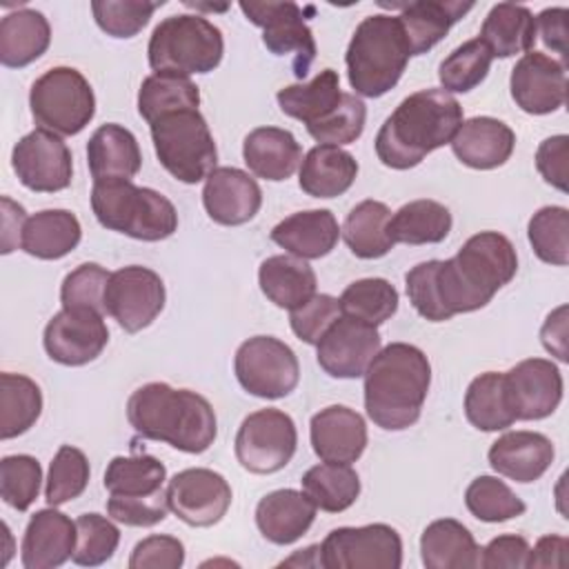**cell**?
I'll list each match as a JSON object with an SVG mask.
<instances>
[{
    "instance_id": "obj_1",
    "label": "cell",
    "mask_w": 569,
    "mask_h": 569,
    "mask_svg": "<svg viewBox=\"0 0 569 569\" xmlns=\"http://www.w3.org/2000/svg\"><path fill=\"white\" fill-rule=\"evenodd\" d=\"M516 271L518 256L511 240L498 231H480L453 258L411 267L405 287L409 302L422 318L445 322L489 305Z\"/></svg>"
},
{
    "instance_id": "obj_2",
    "label": "cell",
    "mask_w": 569,
    "mask_h": 569,
    "mask_svg": "<svg viewBox=\"0 0 569 569\" xmlns=\"http://www.w3.org/2000/svg\"><path fill=\"white\" fill-rule=\"evenodd\" d=\"M460 124L462 107L449 91H416L382 122L376 136V156L385 167L411 169L451 142Z\"/></svg>"
},
{
    "instance_id": "obj_3",
    "label": "cell",
    "mask_w": 569,
    "mask_h": 569,
    "mask_svg": "<svg viewBox=\"0 0 569 569\" xmlns=\"http://www.w3.org/2000/svg\"><path fill=\"white\" fill-rule=\"evenodd\" d=\"M127 420L147 440L167 442L184 453L207 451L218 433L209 400L191 389L147 382L127 400Z\"/></svg>"
},
{
    "instance_id": "obj_4",
    "label": "cell",
    "mask_w": 569,
    "mask_h": 569,
    "mask_svg": "<svg viewBox=\"0 0 569 569\" xmlns=\"http://www.w3.org/2000/svg\"><path fill=\"white\" fill-rule=\"evenodd\" d=\"M431 385V365L409 342L382 347L365 371V409L376 427L402 431L418 422Z\"/></svg>"
},
{
    "instance_id": "obj_5",
    "label": "cell",
    "mask_w": 569,
    "mask_h": 569,
    "mask_svg": "<svg viewBox=\"0 0 569 569\" xmlns=\"http://www.w3.org/2000/svg\"><path fill=\"white\" fill-rule=\"evenodd\" d=\"M409 56L398 16H367L356 27L345 56L351 89L365 98L385 96L398 84Z\"/></svg>"
},
{
    "instance_id": "obj_6",
    "label": "cell",
    "mask_w": 569,
    "mask_h": 569,
    "mask_svg": "<svg viewBox=\"0 0 569 569\" xmlns=\"http://www.w3.org/2000/svg\"><path fill=\"white\" fill-rule=\"evenodd\" d=\"M91 209L96 220L136 240L158 242L178 229V211L169 198L131 180L93 182Z\"/></svg>"
},
{
    "instance_id": "obj_7",
    "label": "cell",
    "mask_w": 569,
    "mask_h": 569,
    "mask_svg": "<svg viewBox=\"0 0 569 569\" xmlns=\"http://www.w3.org/2000/svg\"><path fill=\"white\" fill-rule=\"evenodd\" d=\"M149 67L156 73L189 78L213 71L224 53L220 29L198 13L160 20L149 38Z\"/></svg>"
},
{
    "instance_id": "obj_8",
    "label": "cell",
    "mask_w": 569,
    "mask_h": 569,
    "mask_svg": "<svg viewBox=\"0 0 569 569\" xmlns=\"http://www.w3.org/2000/svg\"><path fill=\"white\" fill-rule=\"evenodd\" d=\"M149 127L156 156L176 180L196 184L216 169L218 149L198 109L167 113Z\"/></svg>"
},
{
    "instance_id": "obj_9",
    "label": "cell",
    "mask_w": 569,
    "mask_h": 569,
    "mask_svg": "<svg viewBox=\"0 0 569 569\" xmlns=\"http://www.w3.org/2000/svg\"><path fill=\"white\" fill-rule=\"evenodd\" d=\"M33 120L58 136L80 133L96 113V96L89 80L73 67H51L29 91Z\"/></svg>"
},
{
    "instance_id": "obj_10",
    "label": "cell",
    "mask_w": 569,
    "mask_h": 569,
    "mask_svg": "<svg viewBox=\"0 0 569 569\" xmlns=\"http://www.w3.org/2000/svg\"><path fill=\"white\" fill-rule=\"evenodd\" d=\"M233 371L244 391L267 400L289 396L300 380V365L293 349L273 336L244 340L236 351Z\"/></svg>"
},
{
    "instance_id": "obj_11",
    "label": "cell",
    "mask_w": 569,
    "mask_h": 569,
    "mask_svg": "<svg viewBox=\"0 0 569 569\" xmlns=\"http://www.w3.org/2000/svg\"><path fill=\"white\" fill-rule=\"evenodd\" d=\"M318 553L325 569H400L402 540L385 522L338 527L327 533Z\"/></svg>"
},
{
    "instance_id": "obj_12",
    "label": "cell",
    "mask_w": 569,
    "mask_h": 569,
    "mask_svg": "<svg viewBox=\"0 0 569 569\" xmlns=\"http://www.w3.org/2000/svg\"><path fill=\"white\" fill-rule=\"evenodd\" d=\"M298 447V431L289 413L267 407L249 413L236 433V458L251 473L284 469Z\"/></svg>"
},
{
    "instance_id": "obj_13",
    "label": "cell",
    "mask_w": 569,
    "mask_h": 569,
    "mask_svg": "<svg viewBox=\"0 0 569 569\" xmlns=\"http://www.w3.org/2000/svg\"><path fill=\"white\" fill-rule=\"evenodd\" d=\"M249 22L262 29V42L273 56H291L293 76L307 78L316 60V40L296 2H240Z\"/></svg>"
},
{
    "instance_id": "obj_14",
    "label": "cell",
    "mask_w": 569,
    "mask_h": 569,
    "mask_svg": "<svg viewBox=\"0 0 569 569\" xmlns=\"http://www.w3.org/2000/svg\"><path fill=\"white\" fill-rule=\"evenodd\" d=\"M164 298V282L153 269L129 264L109 276L104 311L127 333H138L160 316Z\"/></svg>"
},
{
    "instance_id": "obj_15",
    "label": "cell",
    "mask_w": 569,
    "mask_h": 569,
    "mask_svg": "<svg viewBox=\"0 0 569 569\" xmlns=\"http://www.w3.org/2000/svg\"><path fill=\"white\" fill-rule=\"evenodd\" d=\"M18 180L38 193H56L71 184L73 162L67 142L42 127L22 136L11 151Z\"/></svg>"
},
{
    "instance_id": "obj_16",
    "label": "cell",
    "mask_w": 569,
    "mask_h": 569,
    "mask_svg": "<svg viewBox=\"0 0 569 569\" xmlns=\"http://www.w3.org/2000/svg\"><path fill=\"white\" fill-rule=\"evenodd\" d=\"M109 342L104 313L93 309H62L44 327L42 345L53 362L82 367L96 360Z\"/></svg>"
},
{
    "instance_id": "obj_17",
    "label": "cell",
    "mask_w": 569,
    "mask_h": 569,
    "mask_svg": "<svg viewBox=\"0 0 569 569\" xmlns=\"http://www.w3.org/2000/svg\"><path fill=\"white\" fill-rule=\"evenodd\" d=\"M169 509L191 527L220 522L231 505V487L213 469L196 467L176 473L167 485Z\"/></svg>"
},
{
    "instance_id": "obj_18",
    "label": "cell",
    "mask_w": 569,
    "mask_h": 569,
    "mask_svg": "<svg viewBox=\"0 0 569 569\" xmlns=\"http://www.w3.org/2000/svg\"><path fill=\"white\" fill-rule=\"evenodd\" d=\"M316 358L331 378H360L380 351V333L373 325L340 316L318 340Z\"/></svg>"
},
{
    "instance_id": "obj_19",
    "label": "cell",
    "mask_w": 569,
    "mask_h": 569,
    "mask_svg": "<svg viewBox=\"0 0 569 569\" xmlns=\"http://www.w3.org/2000/svg\"><path fill=\"white\" fill-rule=\"evenodd\" d=\"M509 89L525 113H553L567 98V67L542 51H527L511 69Z\"/></svg>"
},
{
    "instance_id": "obj_20",
    "label": "cell",
    "mask_w": 569,
    "mask_h": 569,
    "mask_svg": "<svg viewBox=\"0 0 569 569\" xmlns=\"http://www.w3.org/2000/svg\"><path fill=\"white\" fill-rule=\"evenodd\" d=\"M505 376V391L516 420H542L562 400V373L545 358H527Z\"/></svg>"
},
{
    "instance_id": "obj_21",
    "label": "cell",
    "mask_w": 569,
    "mask_h": 569,
    "mask_svg": "<svg viewBox=\"0 0 569 569\" xmlns=\"http://www.w3.org/2000/svg\"><path fill=\"white\" fill-rule=\"evenodd\" d=\"M202 204L213 222L238 227L258 213L262 191L256 178H251L247 171L236 167H216L204 178Z\"/></svg>"
},
{
    "instance_id": "obj_22",
    "label": "cell",
    "mask_w": 569,
    "mask_h": 569,
    "mask_svg": "<svg viewBox=\"0 0 569 569\" xmlns=\"http://www.w3.org/2000/svg\"><path fill=\"white\" fill-rule=\"evenodd\" d=\"M313 453L322 462L351 465L367 447L365 418L345 405H331L313 413L309 425Z\"/></svg>"
},
{
    "instance_id": "obj_23",
    "label": "cell",
    "mask_w": 569,
    "mask_h": 569,
    "mask_svg": "<svg viewBox=\"0 0 569 569\" xmlns=\"http://www.w3.org/2000/svg\"><path fill=\"white\" fill-rule=\"evenodd\" d=\"M76 522L62 511L40 509L27 522L20 560L24 569H56L64 565L76 549Z\"/></svg>"
},
{
    "instance_id": "obj_24",
    "label": "cell",
    "mask_w": 569,
    "mask_h": 569,
    "mask_svg": "<svg viewBox=\"0 0 569 569\" xmlns=\"http://www.w3.org/2000/svg\"><path fill=\"white\" fill-rule=\"evenodd\" d=\"M449 144L462 164L487 171L502 167L511 158L516 133L498 118L476 116L462 120Z\"/></svg>"
},
{
    "instance_id": "obj_25",
    "label": "cell",
    "mask_w": 569,
    "mask_h": 569,
    "mask_svg": "<svg viewBox=\"0 0 569 569\" xmlns=\"http://www.w3.org/2000/svg\"><path fill=\"white\" fill-rule=\"evenodd\" d=\"M553 442L538 431H507L489 449V465L496 473L516 480L533 482L553 462Z\"/></svg>"
},
{
    "instance_id": "obj_26",
    "label": "cell",
    "mask_w": 569,
    "mask_h": 569,
    "mask_svg": "<svg viewBox=\"0 0 569 569\" xmlns=\"http://www.w3.org/2000/svg\"><path fill=\"white\" fill-rule=\"evenodd\" d=\"M398 9V20L402 24L407 44L411 56L427 53L436 47L449 29L462 20L467 11L473 9L471 2H456V0H416L405 4H382Z\"/></svg>"
},
{
    "instance_id": "obj_27",
    "label": "cell",
    "mask_w": 569,
    "mask_h": 569,
    "mask_svg": "<svg viewBox=\"0 0 569 569\" xmlns=\"http://www.w3.org/2000/svg\"><path fill=\"white\" fill-rule=\"evenodd\" d=\"M340 227L329 209L296 211L271 229V240L302 260H318L333 251Z\"/></svg>"
},
{
    "instance_id": "obj_28",
    "label": "cell",
    "mask_w": 569,
    "mask_h": 569,
    "mask_svg": "<svg viewBox=\"0 0 569 569\" xmlns=\"http://www.w3.org/2000/svg\"><path fill=\"white\" fill-rule=\"evenodd\" d=\"M316 520V505L305 491L276 489L260 498L256 507V525L273 545H291L302 538Z\"/></svg>"
},
{
    "instance_id": "obj_29",
    "label": "cell",
    "mask_w": 569,
    "mask_h": 569,
    "mask_svg": "<svg viewBox=\"0 0 569 569\" xmlns=\"http://www.w3.org/2000/svg\"><path fill=\"white\" fill-rule=\"evenodd\" d=\"M87 164L93 182L131 180L142 164L136 136L122 124H102L87 142Z\"/></svg>"
},
{
    "instance_id": "obj_30",
    "label": "cell",
    "mask_w": 569,
    "mask_h": 569,
    "mask_svg": "<svg viewBox=\"0 0 569 569\" xmlns=\"http://www.w3.org/2000/svg\"><path fill=\"white\" fill-rule=\"evenodd\" d=\"M242 158L253 176L280 182L296 173L302 162V149L287 129L258 127L242 142Z\"/></svg>"
},
{
    "instance_id": "obj_31",
    "label": "cell",
    "mask_w": 569,
    "mask_h": 569,
    "mask_svg": "<svg viewBox=\"0 0 569 569\" xmlns=\"http://www.w3.org/2000/svg\"><path fill=\"white\" fill-rule=\"evenodd\" d=\"M82 238L80 220L67 209H44L22 224L20 249L40 260H58L71 253Z\"/></svg>"
},
{
    "instance_id": "obj_32",
    "label": "cell",
    "mask_w": 569,
    "mask_h": 569,
    "mask_svg": "<svg viewBox=\"0 0 569 569\" xmlns=\"http://www.w3.org/2000/svg\"><path fill=\"white\" fill-rule=\"evenodd\" d=\"M420 556L427 569L480 567V547L471 531L453 518H440L425 527L420 536Z\"/></svg>"
},
{
    "instance_id": "obj_33",
    "label": "cell",
    "mask_w": 569,
    "mask_h": 569,
    "mask_svg": "<svg viewBox=\"0 0 569 569\" xmlns=\"http://www.w3.org/2000/svg\"><path fill=\"white\" fill-rule=\"evenodd\" d=\"M358 176L356 158L333 144H316L300 162V189L311 198L342 196Z\"/></svg>"
},
{
    "instance_id": "obj_34",
    "label": "cell",
    "mask_w": 569,
    "mask_h": 569,
    "mask_svg": "<svg viewBox=\"0 0 569 569\" xmlns=\"http://www.w3.org/2000/svg\"><path fill=\"white\" fill-rule=\"evenodd\" d=\"M51 42L49 20L36 9H18L0 20V62L20 69L38 60Z\"/></svg>"
},
{
    "instance_id": "obj_35",
    "label": "cell",
    "mask_w": 569,
    "mask_h": 569,
    "mask_svg": "<svg viewBox=\"0 0 569 569\" xmlns=\"http://www.w3.org/2000/svg\"><path fill=\"white\" fill-rule=\"evenodd\" d=\"M258 284L262 293L280 309H298L316 293V271L307 260L296 256H271L258 269Z\"/></svg>"
},
{
    "instance_id": "obj_36",
    "label": "cell",
    "mask_w": 569,
    "mask_h": 569,
    "mask_svg": "<svg viewBox=\"0 0 569 569\" xmlns=\"http://www.w3.org/2000/svg\"><path fill=\"white\" fill-rule=\"evenodd\" d=\"M536 36L533 13L525 4L513 2L493 4L480 29V40L493 58H511L531 51Z\"/></svg>"
},
{
    "instance_id": "obj_37",
    "label": "cell",
    "mask_w": 569,
    "mask_h": 569,
    "mask_svg": "<svg viewBox=\"0 0 569 569\" xmlns=\"http://www.w3.org/2000/svg\"><path fill=\"white\" fill-rule=\"evenodd\" d=\"M391 209L380 200L358 202L345 218L340 236L353 256L362 260H373L387 256L396 242L389 231Z\"/></svg>"
},
{
    "instance_id": "obj_38",
    "label": "cell",
    "mask_w": 569,
    "mask_h": 569,
    "mask_svg": "<svg viewBox=\"0 0 569 569\" xmlns=\"http://www.w3.org/2000/svg\"><path fill=\"white\" fill-rule=\"evenodd\" d=\"M340 98V78L333 69H322L313 80L289 84L276 96L280 111L307 127L329 116L338 107Z\"/></svg>"
},
{
    "instance_id": "obj_39",
    "label": "cell",
    "mask_w": 569,
    "mask_h": 569,
    "mask_svg": "<svg viewBox=\"0 0 569 569\" xmlns=\"http://www.w3.org/2000/svg\"><path fill=\"white\" fill-rule=\"evenodd\" d=\"M167 469L149 453L116 456L104 471V489L118 498H151L164 491Z\"/></svg>"
},
{
    "instance_id": "obj_40",
    "label": "cell",
    "mask_w": 569,
    "mask_h": 569,
    "mask_svg": "<svg viewBox=\"0 0 569 569\" xmlns=\"http://www.w3.org/2000/svg\"><path fill=\"white\" fill-rule=\"evenodd\" d=\"M42 413V391L29 376L0 373V438L11 440L29 431Z\"/></svg>"
},
{
    "instance_id": "obj_41",
    "label": "cell",
    "mask_w": 569,
    "mask_h": 569,
    "mask_svg": "<svg viewBox=\"0 0 569 569\" xmlns=\"http://www.w3.org/2000/svg\"><path fill=\"white\" fill-rule=\"evenodd\" d=\"M451 211L436 200H411L402 204L389 222L393 242L405 244H436L451 231Z\"/></svg>"
},
{
    "instance_id": "obj_42",
    "label": "cell",
    "mask_w": 569,
    "mask_h": 569,
    "mask_svg": "<svg viewBox=\"0 0 569 569\" xmlns=\"http://www.w3.org/2000/svg\"><path fill=\"white\" fill-rule=\"evenodd\" d=\"M302 491L316 505V509L327 513H340L349 509L360 496V478L351 465L320 462L302 476Z\"/></svg>"
},
{
    "instance_id": "obj_43",
    "label": "cell",
    "mask_w": 569,
    "mask_h": 569,
    "mask_svg": "<svg viewBox=\"0 0 569 569\" xmlns=\"http://www.w3.org/2000/svg\"><path fill=\"white\" fill-rule=\"evenodd\" d=\"M465 416L480 431H502L516 422L502 373L485 371L469 382L465 393Z\"/></svg>"
},
{
    "instance_id": "obj_44",
    "label": "cell",
    "mask_w": 569,
    "mask_h": 569,
    "mask_svg": "<svg viewBox=\"0 0 569 569\" xmlns=\"http://www.w3.org/2000/svg\"><path fill=\"white\" fill-rule=\"evenodd\" d=\"M200 107V91L189 78L153 73L142 80L138 91V113L153 124L158 118L182 111V109H198Z\"/></svg>"
},
{
    "instance_id": "obj_45",
    "label": "cell",
    "mask_w": 569,
    "mask_h": 569,
    "mask_svg": "<svg viewBox=\"0 0 569 569\" xmlns=\"http://www.w3.org/2000/svg\"><path fill=\"white\" fill-rule=\"evenodd\" d=\"M340 300V309L345 316L362 320L367 325H382L398 311V291L385 278H362L351 282Z\"/></svg>"
},
{
    "instance_id": "obj_46",
    "label": "cell",
    "mask_w": 569,
    "mask_h": 569,
    "mask_svg": "<svg viewBox=\"0 0 569 569\" xmlns=\"http://www.w3.org/2000/svg\"><path fill=\"white\" fill-rule=\"evenodd\" d=\"M491 51L485 47L480 38L467 40L456 47L438 67V80L445 91L467 93L476 89L489 73Z\"/></svg>"
},
{
    "instance_id": "obj_47",
    "label": "cell",
    "mask_w": 569,
    "mask_h": 569,
    "mask_svg": "<svg viewBox=\"0 0 569 569\" xmlns=\"http://www.w3.org/2000/svg\"><path fill=\"white\" fill-rule=\"evenodd\" d=\"M527 236L542 262L556 267L569 262V211L565 207L549 204L538 209L527 224Z\"/></svg>"
},
{
    "instance_id": "obj_48",
    "label": "cell",
    "mask_w": 569,
    "mask_h": 569,
    "mask_svg": "<svg viewBox=\"0 0 569 569\" xmlns=\"http://www.w3.org/2000/svg\"><path fill=\"white\" fill-rule=\"evenodd\" d=\"M469 513L482 522H505L527 511V505L496 476H478L465 491Z\"/></svg>"
},
{
    "instance_id": "obj_49",
    "label": "cell",
    "mask_w": 569,
    "mask_h": 569,
    "mask_svg": "<svg viewBox=\"0 0 569 569\" xmlns=\"http://www.w3.org/2000/svg\"><path fill=\"white\" fill-rule=\"evenodd\" d=\"M89 473L91 469L87 456L78 447L62 445L49 465V476L44 485V498L49 507L76 500L87 489Z\"/></svg>"
},
{
    "instance_id": "obj_50",
    "label": "cell",
    "mask_w": 569,
    "mask_h": 569,
    "mask_svg": "<svg viewBox=\"0 0 569 569\" xmlns=\"http://www.w3.org/2000/svg\"><path fill=\"white\" fill-rule=\"evenodd\" d=\"M76 549L71 560L80 567L104 565L120 542V529L100 513H82L76 520Z\"/></svg>"
},
{
    "instance_id": "obj_51",
    "label": "cell",
    "mask_w": 569,
    "mask_h": 569,
    "mask_svg": "<svg viewBox=\"0 0 569 569\" xmlns=\"http://www.w3.org/2000/svg\"><path fill=\"white\" fill-rule=\"evenodd\" d=\"M40 482L42 467L33 456L16 453L0 460V496L9 507L27 511L38 498Z\"/></svg>"
},
{
    "instance_id": "obj_52",
    "label": "cell",
    "mask_w": 569,
    "mask_h": 569,
    "mask_svg": "<svg viewBox=\"0 0 569 569\" xmlns=\"http://www.w3.org/2000/svg\"><path fill=\"white\" fill-rule=\"evenodd\" d=\"M367 107L356 93H342L338 107L322 120L307 127L309 136L320 144H349L362 136Z\"/></svg>"
},
{
    "instance_id": "obj_53",
    "label": "cell",
    "mask_w": 569,
    "mask_h": 569,
    "mask_svg": "<svg viewBox=\"0 0 569 569\" xmlns=\"http://www.w3.org/2000/svg\"><path fill=\"white\" fill-rule=\"evenodd\" d=\"M162 7L160 2L147 0H96L91 2L93 18L98 27L111 38H133L142 31L153 16V11Z\"/></svg>"
},
{
    "instance_id": "obj_54",
    "label": "cell",
    "mask_w": 569,
    "mask_h": 569,
    "mask_svg": "<svg viewBox=\"0 0 569 569\" xmlns=\"http://www.w3.org/2000/svg\"><path fill=\"white\" fill-rule=\"evenodd\" d=\"M109 271L96 262H84L64 276L60 287L62 309H93L104 311V289L109 282Z\"/></svg>"
},
{
    "instance_id": "obj_55",
    "label": "cell",
    "mask_w": 569,
    "mask_h": 569,
    "mask_svg": "<svg viewBox=\"0 0 569 569\" xmlns=\"http://www.w3.org/2000/svg\"><path fill=\"white\" fill-rule=\"evenodd\" d=\"M342 316L340 300L329 293H313L305 305L289 311V325L293 333L307 342L318 345L325 331Z\"/></svg>"
},
{
    "instance_id": "obj_56",
    "label": "cell",
    "mask_w": 569,
    "mask_h": 569,
    "mask_svg": "<svg viewBox=\"0 0 569 569\" xmlns=\"http://www.w3.org/2000/svg\"><path fill=\"white\" fill-rule=\"evenodd\" d=\"M169 500L167 489L151 498H118L109 496L107 513L111 520L127 527H153L167 518Z\"/></svg>"
},
{
    "instance_id": "obj_57",
    "label": "cell",
    "mask_w": 569,
    "mask_h": 569,
    "mask_svg": "<svg viewBox=\"0 0 569 569\" xmlns=\"http://www.w3.org/2000/svg\"><path fill=\"white\" fill-rule=\"evenodd\" d=\"M184 545L173 536H149L140 540L129 558L131 569H180Z\"/></svg>"
},
{
    "instance_id": "obj_58",
    "label": "cell",
    "mask_w": 569,
    "mask_h": 569,
    "mask_svg": "<svg viewBox=\"0 0 569 569\" xmlns=\"http://www.w3.org/2000/svg\"><path fill=\"white\" fill-rule=\"evenodd\" d=\"M529 542L522 536L505 533L480 549V567L485 569H522L527 567Z\"/></svg>"
},
{
    "instance_id": "obj_59",
    "label": "cell",
    "mask_w": 569,
    "mask_h": 569,
    "mask_svg": "<svg viewBox=\"0 0 569 569\" xmlns=\"http://www.w3.org/2000/svg\"><path fill=\"white\" fill-rule=\"evenodd\" d=\"M567 147L569 138L565 133L545 138L536 151V169L558 191H567Z\"/></svg>"
},
{
    "instance_id": "obj_60",
    "label": "cell",
    "mask_w": 569,
    "mask_h": 569,
    "mask_svg": "<svg viewBox=\"0 0 569 569\" xmlns=\"http://www.w3.org/2000/svg\"><path fill=\"white\" fill-rule=\"evenodd\" d=\"M536 29H540L542 42L567 58V9L565 7H551L542 9L536 18Z\"/></svg>"
},
{
    "instance_id": "obj_61",
    "label": "cell",
    "mask_w": 569,
    "mask_h": 569,
    "mask_svg": "<svg viewBox=\"0 0 569 569\" xmlns=\"http://www.w3.org/2000/svg\"><path fill=\"white\" fill-rule=\"evenodd\" d=\"M567 549H569V542H567L565 536H556V533L542 536V538L533 545V549L529 547L527 569H533V567H542V569L562 567V565H565Z\"/></svg>"
},
{
    "instance_id": "obj_62",
    "label": "cell",
    "mask_w": 569,
    "mask_h": 569,
    "mask_svg": "<svg viewBox=\"0 0 569 569\" xmlns=\"http://www.w3.org/2000/svg\"><path fill=\"white\" fill-rule=\"evenodd\" d=\"M565 313L567 307H558L553 313L547 316V322L540 329V338L547 351H551L553 356H558L562 362H567V322H565Z\"/></svg>"
}]
</instances>
